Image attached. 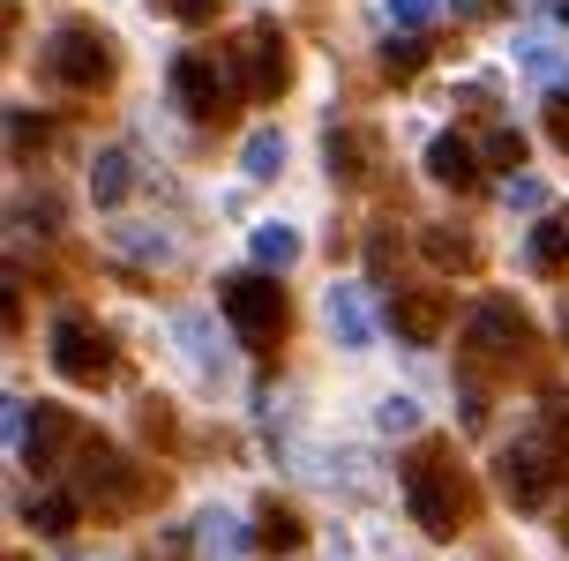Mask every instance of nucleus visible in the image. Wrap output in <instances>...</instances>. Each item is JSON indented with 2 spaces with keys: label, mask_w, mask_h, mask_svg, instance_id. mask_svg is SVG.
Returning <instances> with one entry per match:
<instances>
[{
  "label": "nucleus",
  "mask_w": 569,
  "mask_h": 561,
  "mask_svg": "<svg viewBox=\"0 0 569 561\" xmlns=\"http://www.w3.org/2000/svg\"><path fill=\"white\" fill-rule=\"evenodd\" d=\"M420 68H427V38H420V30H405V38L382 46V76H390V83H412Z\"/></svg>",
  "instance_id": "obj_20"
},
{
  "label": "nucleus",
  "mask_w": 569,
  "mask_h": 561,
  "mask_svg": "<svg viewBox=\"0 0 569 561\" xmlns=\"http://www.w3.org/2000/svg\"><path fill=\"white\" fill-rule=\"evenodd\" d=\"M8 150H16V166H30V158L46 150V120L30 106H8Z\"/></svg>",
  "instance_id": "obj_23"
},
{
  "label": "nucleus",
  "mask_w": 569,
  "mask_h": 561,
  "mask_svg": "<svg viewBox=\"0 0 569 561\" xmlns=\"http://www.w3.org/2000/svg\"><path fill=\"white\" fill-rule=\"evenodd\" d=\"M427 262H435V270H472V262H480V248H472V232H450V224H427Z\"/></svg>",
  "instance_id": "obj_16"
},
{
  "label": "nucleus",
  "mask_w": 569,
  "mask_h": 561,
  "mask_svg": "<svg viewBox=\"0 0 569 561\" xmlns=\"http://www.w3.org/2000/svg\"><path fill=\"white\" fill-rule=\"evenodd\" d=\"M262 547V554H300V547H308V524H300V509H284L278 494H270V502L256 509V532H248Z\"/></svg>",
  "instance_id": "obj_14"
},
{
  "label": "nucleus",
  "mask_w": 569,
  "mask_h": 561,
  "mask_svg": "<svg viewBox=\"0 0 569 561\" xmlns=\"http://www.w3.org/2000/svg\"><path fill=\"white\" fill-rule=\"evenodd\" d=\"M562 547H569V517H562Z\"/></svg>",
  "instance_id": "obj_34"
},
{
  "label": "nucleus",
  "mask_w": 569,
  "mask_h": 561,
  "mask_svg": "<svg viewBox=\"0 0 569 561\" xmlns=\"http://www.w3.org/2000/svg\"><path fill=\"white\" fill-rule=\"evenodd\" d=\"M322 158H330V180H368V136H330L322 142Z\"/></svg>",
  "instance_id": "obj_21"
},
{
  "label": "nucleus",
  "mask_w": 569,
  "mask_h": 561,
  "mask_svg": "<svg viewBox=\"0 0 569 561\" xmlns=\"http://www.w3.org/2000/svg\"><path fill=\"white\" fill-rule=\"evenodd\" d=\"M240 172H248V180H278L284 172V136L278 128H256V136L240 142Z\"/></svg>",
  "instance_id": "obj_17"
},
{
  "label": "nucleus",
  "mask_w": 569,
  "mask_h": 561,
  "mask_svg": "<svg viewBox=\"0 0 569 561\" xmlns=\"http://www.w3.org/2000/svg\"><path fill=\"white\" fill-rule=\"evenodd\" d=\"M525 68H532V76H555L562 60H555V46H547V38H525Z\"/></svg>",
  "instance_id": "obj_30"
},
{
  "label": "nucleus",
  "mask_w": 569,
  "mask_h": 561,
  "mask_svg": "<svg viewBox=\"0 0 569 561\" xmlns=\"http://www.w3.org/2000/svg\"><path fill=\"white\" fill-rule=\"evenodd\" d=\"M232 90H240V68L218 53H180L172 60V98L188 120H226L232 112Z\"/></svg>",
  "instance_id": "obj_4"
},
{
  "label": "nucleus",
  "mask_w": 569,
  "mask_h": 561,
  "mask_svg": "<svg viewBox=\"0 0 569 561\" xmlns=\"http://www.w3.org/2000/svg\"><path fill=\"white\" fill-rule=\"evenodd\" d=\"M172 16H180V23H210V16H218V0H172Z\"/></svg>",
  "instance_id": "obj_32"
},
{
  "label": "nucleus",
  "mask_w": 569,
  "mask_h": 561,
  "mask_svg": "<svg viewBox=\"0 0 569 561\" xmlns=\"http://www.w3.org/2000/svg\"><path fill=\"white\" fill-rule=\"evenodd\" d=\"M487 166L495 172H517L525 166V136H517V128H495V136H487V150H480Z\"/></svg>",
  "instance_id": "obj_25"
},
{
  "label": "nucleus",
  "mask_w": 569,
  "mask_h": 561,
  "mask_svg": "<svg viewBox=\"0 0 569 561\" xmlns=\"http://www.w3.org/2000/svg\"><path fill=\"white\" fill-rule=\"evenodd\" d=\"M248 248H256L262 270H292V262H300V232H292V224H256Z\"/></svg>",
  "instance_id": "obj_18"
},
{
  "label": "nucleus",
  "mask_w": 569,
  "mask_h": 561,
  "mask_svg": "<svg viewBox=\"0 0 569 561\" xmlns=\"http://www.w3.org/2000/svg\"><path fill=\"white\" fill-rule=\"evenodd\" d=\"M136 196V158L128 150H98V166H90V202H128Z\"/></svg>",
  "instance_id": "obj_15"
},
{
  "label": "nucleus",
  "mask_w": 569,
  "mask_h": 561,
  "mask_svg": "<svg viewBox=\"0 0 569 561\" xmlns=\"http://www.w3.org/2000/svg\"><path fill=\"white\" fill-rule=\"evenodd\" d=\"M232 68H240V90L256 106H278L284 83H292V53H284V30L278 23H256L240 46H232Z\"/></svg>",
  "instance_id": "obj_6"
},
{
  "label": "nucleus",
  "mask_w": 569,
  "mask_h": 561,
  "mask_svg": "<svg viewBox=\"0 0 569 561\" xmlns=\"http://www.w3.org/2000/svg\"><path fill=\"white\" fill-rule=\"evenodd\" d=\"M547 136L569 150V83H555V98H547Z\"/></svg>",
  "instance_id": "obj_29"
},
{
  "label": "nucleus",
  "mask_w": 569,
  "mask_h": 561,
  "mask_svg": "<svg viewBox=\"0 0 569 561\" xmlns=\"http://www.w3.org/2000/svg\"><path fill=\"white\" fill-rule=\"evenodd\" d=\"M555 457H562L555 442H517V449H502V494H510L517 509H540L547 494H555Z\"/></svg>",
  "instance_id": "obj_10"
},
{
  "label": "nucleus",
  "mask_w": 569,
  "mask_h": 561,
  "mask_svg": "<svg viewBox=\"0 0 569 561\" xmlns=\"http://www.w3.org/2000/svg\"><path fill=\"white\" fill-rule=\"evenodd\" d=\"M46 76L60 90H98L113 76V46H106V30L98 23H60L46 38Z\"/></svg>",
  "instance_id": "obj_3"
},
{
  "label": "nucleus",
  "mask_w": 569,
  "mask_h": 561,
  "mask_svg": "<svg viewBox=\"0 0 569 561\" xmlns=\"http://www.w3.org/2000/svg\"><path fill=\"white\" fill-rule=\"evenodd\" d=\"M532 270H540V278H562L569 270V224L562 218H547L540 232H532Z\"/></svg>",
  "instance_id": "obj_19"
},
{
  "label": "nucleus",
  "mask_w": 569,
  "mask_h": 561,
  "mask_svg": "<svg viewBox=\"0 0 569 561\" xmlns=\"http://www.w3.org/2000/svg\"><path fill=\"white\" fill-rule=\"evenodd\" d=\"M218 308L232 314V330L248 337L256 352H270L284 337V284H278V270H240V278H226L218 284Z\"/></svg>",
  "instance_id": "obj_2"
},
{
  "label": "nucleus",
  "mask_w": 569,
  "mask_h": 561,
  "mask_svg": "<svg viewBox=\"0 0 569 561\" xmlns=\"http://www.w3.org/2000/svg\"><path fill=\"white\" fill-rule=\"evenodd\" d=\"M502 196H510V210H547V188H540V180H525V172H510Z\"/></svg>",
  "instance_id": "obj_28"
},
{
  "label": "nucleus",
  "mask_w": 569,
  "mask_h": 561,
  "mask_svg": "<svg viewBox=\"0 0 569 561\" xmlns=\"http://www.w3.org/2000/svg\"><path fill=\"white\" fill-rule=\"evenodd\" d=\"M465 344H472V360H487V367H517L532 352V314L510 308V300H480L472 322H465Z\"/></svg>",
  "instance_id": "obj_5"
},
{
  "label": "nucleus",
  "mask_w": 569,
  "mask_h": 561,
  "mask_svg": "<svg viewBox=\"0 0 569 561\" xmlns=\"http://www.w3.org/2000/svg\"><path fill=\"white\" fill-rule=\"evenodd\" d=\"M390 330H398L405 344H442L450 300H442V292H398V300H390Z\"/></svg>",
  "instance_id": "obj_11"
},
{
  "label": "nucleus",
  "mask_w": 569,
  "mask_h": 561,
  "mask_svg": "<svg viewBox=\"0 0 569 561\" xmlns=\"http://www.w3.org/2000/svg\"><path fill=\"white\" fill-rule=\"evenodd\" d=\"M16 561H23V554H16Z\"/></svg>",
  "instance_id": "obj_35"
},
{
  "label": "nucleus",
  "mask_w": 569,
  "mask_h": 561,
  "mask_svg": "<svg viewBox=\"0 0 569 561\" xmlns=\"http://www.w3.org/2000/svg\"><path fill=\"white\" fill-rule=\"evenodd\" d=\"M427 180L435 188H457V196H472L480 188V150L465 136H435L427 142Z\"/></svg>",
  "instance_id": "obj_12"
},
{
  "label": "nucleus",
  "mask_w": 569,
  "mask_h": 561,
  "mask_svg": "<svg viewBox=\"0 0 569 561\" xmlns=\"http://www.w3.org/2000/svg\"><path fill=\"white\" fill-rule=\"evenodd\" d=\"M76 494L98 502V509H128L142 494V479L113 442H83V457H76Z\"/></svg>",
  "instance_id": "obj_9"
},
{
  "label": "nucleus",
  "mask_w": 569,
  "mask_h": 561,
  "mask_svg": "<svg viewBox=\"0 0 569 561\" xmlns=\"http://www.w3.org/2000/svg\"><path fill=\"white\" fill-rule=\"evenodd\" d=\"M76 517H83L76 494H38V502H30V524H38L46 539H68V532H76Z\"/></svg>",
  "instance_id": "obj_22"
},
{
  "label": "nucleus",
  "mask_w": 569,
  "mask_h": 561,
  "mask_svg": "<svg viewBox=\"0 0 569 561\" xmlns=\"http://www.w3.org/2000/svg\"><path fill=\"white\" fill-rule=\"evenodd\" d=\"M562 344H569V314H562Z\"/></svg>",
  "instance_id": "obj_33"
},
{
  "label": "nucleus",
  "mask_w": 569,
  "mask_h": 561,
  "mask_svg": "<svg viewBox=\"0 0 569 561\" xmlns=\"http://www.w3.org/2000/svg\"><path fill=\"white\" fill-rule=\"evenodd\" d=\"M53 367H60V382L98 390V382L113 374V344H106V330H98V322H83V314H60V322H53Z\"/></svg>",
  "instance_id": "obj_7"
},
{
  "label": "nucleus",
  "mask_w": 569,
  "mask_h": 561,
  "mask_svg": "<svg viewBox=\"0 0 569 561\" xmlns=\"http://www.w3.org/2000/svg\"><path fill=\"white\" fill-rule=\"evenodd\" d=\"M322 314H330V337H338L345 352H368V300H360V284H330V300H322Z\"/></svg>",
  "instance_id": "obj_13"
},
{
  "label": "nucleus",
  "mask_w": 569,
  "mask_h": 561,
  "mask_svg": "<svg viewBox=\"0 0 569 561\" xmlns=\"http://www.w3.org/2000/svg\"><path fill=\"white\" fill-rule=\"evenodd\" d=\"M382 8H390V23H398V30H427V23H435V0H382Z\"/></svg>",
  "instance_id": "obj_27"
},
{
  "label": "nucleus",
  "mask_w": 569,
  "mask_h": 561,
  "mask_svg": "<svg viewBox=\"0 0 569 561\" xmlns=\"http://www.w3.org/2000/svg\"><path fill=\"white\" fill-rule=\"evenodd\" d=\"M8 434H16V457H23L30 472H46V464H60V449L76 442V420L60 404H38L30 412L23 397H8Z\"/></svg>",
  "instance_id": "obj_8"
},
{
  "label": "nucleus",
  "mask_w": 569,
  "mask_h": 561,
  "mask_svg": "<svg viewBox=\"0 0 569 561\" xmlns=\"http://www.w3.org/2000/svg\"><path fill=\"white\" fill-rule=\"evenodd\" d=\"M375 427H382V434H420V397L390 390L382 404H375Z\"/></svg>",
  "instance_id": "obj_24"
},
{
  "label": "nucleus",
  "mask_w": 569,
  "mask_h": 561,
  "mask_svg": "<svg viewBox=\"0 0 569 561\" xmlns=\"http://www.w3.org/2000/svg\"><path fill=\"white\" fill-rule=\"evenodd\" d=\"M405 509H412V524L427 539H457L472 524V479L450 464V449L427 442L412 464H405Z\"/></svg>",
  "instance_id": "obj_1"
},
{
  "label": "nucleus",
  "mask_w": 569,
  "mask_h": 561,
  "mask_svg": "<svg viewBox=\"0 0 569 561\" xmlns=\"http://www.w3.org/2000/svg\"><path fill=\"white\" fill-rule=\"evenodd\" d=\"M196 524H202V554H210V561H218V554H232V539H240V532H232V517H226V509H210V517H196Z\"/></svg>",
  "instance_id": "obj_26"
},
{
  "label": "nucleus",
  "mask_w": 569,
  "mask_h": 561,
  "mask_svg": "<svg viewBox=\"0 0 569 561\" xmlns=\"http://www.w3.org/2000/svg\"><path fill=\"white\" fill-rule=\"evenodd\" d=\"M547 442L569 449V397H555V404H547Z\"/></svg>",
  "instance_id": "obj_31"
}]
</instances>
